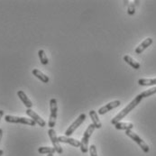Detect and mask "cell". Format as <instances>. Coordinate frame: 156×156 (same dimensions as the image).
I'll list each match as a JSON object with an SVG mask.
<instances>
[{
	"mask_svg": "<svg viewBox=\"0 0 156 156\" xmlns=\"http://www.w3.org/2000/svg\"><path fill=\"white\" fill-rule=\"evenodd\" d=\"M142 99H143V97L141 96V94H139V95H137L135 98H134V99L123 109V110H121V111L119 112L113 119L111 120V124L112 125H115V124H117L118 122H121V120L122 119H124L125 118V116H126L130 112L132 111L134 108H135L138 105H139V103L142 101Z\"/></svg>",
	"mask_w": 156,
	"mask_h": 156,
	"instance_id": "1",
	"label": "cell"
},
{
	"mask_svg": "<svg viewBox=\"0 0 156 156\" xmlns=\"http://www.w3.org/2000/svg\"><path fill=\"white\" fill-rule=\"evenodd\" d=\"M95 129H96L95 126L93 124H90L88 126V128L86 129V131L84 132L83 137H82V139L80 141V147L82 154H87L88 153V151H89V138H90L91 134H93Z\"/></svg>",
	"mask_w": 156,
	"mask_h": 156,
	"instance_id": "2",
	"label": "cell"
},
{
	"mask_svg": "<svg viewBox=\"0 0 156 156\" xmlns=\"http://www.w3.org/2000/svg\"><path fill=\"white\" fill-rule=\"evenodd\" d=\"M5 120L7 123H15V124H23V125H28L31 126H34L36 125V123L31 119V118H27V117H23V116H15V115H5Z\"/></svg>",
	"mask_w": 156,
	"mask_h": 156,
	"instance_id": "3",
	"label": "cell"
},
{
	"mask_svg": "<svg viewBox=\"0 0 156 156\" xmlns=\"http://www.w3.org/2000/svg\"><path fill=\"white\" fill-rule=\"evenodd\" d=\"M50 118H49V126L50 128H53L56 125L57 113H58V104L55 98H51L50 100Z\"/></svg>",
	"mask_w": 156,
	"mask_h": 156,
	"instance_id": "4",
	"label": "cell"
},
{
	"mask_svg": "<svg viewBox=\"0 0 156 156\" xmlns=\"http://www.w3.org/2000/svg\"><path fill=\"white\" fill-rule=\"evenodd\" d=\"M126 134L129 137V138H131L133 141H134L139 146H140V148L143 150V152L144 153H149V151H150V148H149V146H148V144L138 135V134H136L135 133H134L132 130H126Z\"/></svg>",
	"mask_w": 156,
	"mask_h": 156,
	"instance_id": "5",
	"label": "cell"
},
{
	"mask_svg": "<svg viewBox=\"0 0 156 156\" xmlns=\"http://www.w3.org/2000/svg\"><path fill=\"white\" fill-rule=\"evenodd\" d=\"M86 115L85 114H80V115H79V117L68 127V129L66 130V132H65V136H68V137H70L71 136V134H73L81 125H82V123L86 120Z\"/></svg>",
	"mask_w": 156,
	"mask_h": 156,
	"instance_id": "6",
	"label": "cell"
},
{
	"mask_svg": "<svg viewBox=\"0 0 156 156\" xmlns=\"http://www.w3.org/2000/svg\"><path fill=\"white\" fill-rule=\"evenodd\" d=\"M48 134H49V137H50V140L51 141V144L53 145V148L55 149V151L57 152V154H62L63 153V150H62V147L61 146L60 144V142L58 140V137L56 135V132L53 128H50L48 130Z\"/></svg>",
	"mask_w": 156,
	"mask_h": 156,
	"instance_id": "7",
	"label": "cell"
},
{
	"mask_svg": "<svg viewBox=\"0 0 156 156\" xmlns=\"http://www.w3.org/2000/svg\"><path fill=\"white\" fill-rule=\"evenodd\" d=\"M26 115L31 118V119H33L37 125H39L41 127H44L45 126H46V122H45L44 120L36 113V112H34V110H32L31 108L30 109H26Z\"/></svg>",
	"mask_w": 156,
	"mask_h": 156,
	"instance_id": "8",
	"label": "cell"
},
{
	"mask_svg": "<svg viewBox=\"0 0 156 156\" xmlns=\"http://www.w3.org/2000/svg\"><path fill=\"white\" fill-rule=\"evenodd\" d=\"M120 105H121L120 100H115V101L109 102V103H108L107 105H105L104 107L100 108L98 109V115H105L106 113H108V112H109L110 110H112V109H114V108L119 107Z\"/></svg>",
	"mask_w": 156,
	"mask_h": 156,
	"instance_id": "9",
	"label": "cell"
},
{
	"mask_svg": "<svg viewBox=\"0 0 156 156\" xmlns=\"http://www.w3.org/2000/svg\"><path fill=\"white\" fill-rule=\"evenodd\" d=\"M58 140L60 143H64V144H70L74 147H80V142L74 139V138H71V137H68V136H59L58 137Z\"/></svg>",
	"mask_w": 156,
	"mask_h": 156,
	"instance_id": "10",
	"label": "cell"
},
{
	"mask_svg": "<svg viewBox=\"0 0 156 156\" xmlns=\"http://www.w3.org/2000/svg\"><path fill=\"white\" fill-rule=\"evenodd\" d=\"M154 40L152 38H146L145 40H144V42H142L140 44L138 45L136 48H135V53L136 54H141L147 47H149L150 45L153 44Z\"/></svg>",
	"mask_w": 156,
	"mask_h": 156,
	"instance_id": "11",
	"label": "cell"
},
{
	"mask_svg": "<svg viewBox=\"0 0 156 156\" xmlns=\"http://www.w3.org/2000/svg\"><path fill=\"white\" fill-rule=\"evenodd\" d=\"M17 96L20 98V100L23 102V104L26 107L27 109H30L33 107V103L32 101L29 99V98L26 96V94L23 91V90H18L17 91Z\"/></svg>",
	"mask_w": 156,
	"mask_h": 156,
	"instance_id": "12",
	"label": "cell"
},
{
	"mask_svg": "<svg viewBox=\"0 0 156 156\" xmlns=\"http://www.w3.org/2000/svg\"><path fill=\"white\" fill-rule=\"evenodd\" d=\"M89 116H90V118L92 120V124L95 126L96 128L99 129V128L102 127V124H101V122H100V120L98 118V115L97 112L95 110H90L89 111Z\"/></svg>",
	"mask_w": 156,
	"mask_h": 156,
	"instance_id": "13",
	"label": "cell"
},
{
	"mask_svg": "<svg viewBox=\"0 0 156 156\" xmlns=\"http://www.w3.org/2000/svg\"><path fill=\"white\" fill-rule=\"evenodd\" d=\"M33 75L35 76L38 80H40L43 83H48L50 81V78L48 76H46L44 73H43L41 70L37 69H34L32 71Z\"/></svg>",
	"mask_w": 156,
	"mask_h": 156,
	"instance_id": "14",
	"label": "cell"
},
{
	"mask_svg": "<svg viewBox=\"0 0 156 156\" xmlns=\"http://www.w3.org/2000/svg\"><path fill=\"white\" fill-rule=\"evenodd\" d=\"M125 5H127V14L129 16H133L135 13V6L139 5L140 1L138 0H134L133 2H129V1H124Z\"/></svg>",
	"mask_w": 156,
	"mask_h": 156,
	"instance_id": "15",
	"label": "cell"
},
{
	"mask_svg": "<svg viewBox=\"0 0 156 156\" xmlns=\"http://www.w3.org/2000/svg\"><path fill=\"white\" fill-rule=\"evenodd\" d=\"M123 59H124V61H125L127 64H129L131 67L134 68V69H140V67H141L140 63H139L138 62H136L135 60H134V59H133L131 56H129V55H125Z\"/></svg>",
	"mask_w": 156,
	"mask_h": 156,
	"instance_id": "16",
	"label": "cell"
},
{
	"mask_svg": "<svg viewBox=\"0 0 156 156\" xmlns=\"http://www.w3.org/2000/svg\"><path fill=\"white\" fill-rule=\"evenodd\" d=\"M134 127V125L132 123H124V122H118L115 125V128L117 130H132Z\"/></svg>",
	"mask_w": 156,
	"mask_h": 156,
	"instance_id": "17",
	"label": "cell"
},
{
	"mask_svg": "<svg viewBox=\"0 0 156 156\" xmlns=\"http://www.w3.org/2000/svg\"><path fill=\"white\" fill-rule=\"evenodd\" d=\"M140 86H153L156 85V79H140L138 80Z\"/></svg>",
	"mask_w": 156,
	"mask_h": 156,
	"instance_id": "18",
	"label": "cell"
},
{
	"mask_svg": "<svg viewBox=\"0 0 156 156\" xmlns=\"http://www.w3.org/2000/svg\"><path fill=\"white\" fill-rule=\"evenodd\" d=\"M38 152L41 154H53L56 151L53 147H50V146H42L38 148Z\"/></svg>",
	"mask_w": 156,
	"mask_h": 156,
	"instance_id": "19",
	"label": "cell"
},
{
	"mask_svg": "<svg viewBox=\"0 0 156 156\" xmlns=\"http://www.w3.org/2000/svg\"><path fill=\"white\" fill-rule=\"evenodd\" d=\"M38 55H39V58H40V62L42 64L44 65H47L49 63V60H48V57L46 56L45 54V51L44 50H40L38 51Z\"/></svg>",
	"mask_w": 156,
	"mask_h": 156,
	"instance_id": "20",
	"label": "cell"
},
{
	"mask_svg": "<svg viewBox=\"0 0 156 156\" xmlns=\"http://www.w3.org/2000/svg\"><path fill=\"white\" fill-rule=\"evenodd\" d=\"M155 93H156V87H154V88H152V89L144 90V92H142V93H141V96L143 97V98H148V97H150V96H152V95H154Z\"/></svg>",
	"mask_w": 156,
	"mask_h": 156,
	"instance_id": "21",
	"label": "cell"
},
{
	"mask_svg": "<svg viewBox=\"0 0 156 156\" xmlns=\"http://www.w3.org/2000/svg\"><path fill=\"white\" fill-rule=\"evenodd\" d=\"M89 153H90V156H98L96 145H94V144L90 145V147H89Z\"/></svg>",
	"mask_w": 156,
	"mask_h": 156,
	"instance_id": "22",
	"label": "cell"
},
{
	"mask_svg": "<svg viewBox=\"0 0 156 156\" xmlns=\"http://www.w3.org/2000/svg\"><path fill=\"white\" fill-rule=\"evenodd\" d=\"M2 137H3V130L0 128V143H1V139H2Z\"/></svg>",
	"mask_w": 156,
	"mask_h": 156,
	"instance_id": "23",
	"label": "cell"
},
{
	"mask_svg": "<svg viewBox=\"0 0 156 156\" xmlns=\"http://www.w3.org/2000/svg\"><path fill=\"white\" fill-rule=\"evenodd\" d=\"M3 115H4V111L3 110H0V120H1V118H2Z\"/></svg>",
	"mask_w": 156,
	"mask_h": 156,
	"instance_id": "24",
	"label": "cell"
},
{
	"mask_svg": "<svg viewBox=\"0 0 156 156\" xmlns=\"http://www.w3.org/2000/svg\"><path fill=\"white\" fill-rule=\"evenodd\" d=\"M4 154V151L3 150H0V156H2Z\"/></svg>",
	"mask_w": 156,
	"mask_h": 156,
	"instance_id": "25",
	"label": "cell"
},
{
	"mask_svg": "<svg viewBox=\"0 0 156 156\" xmlns=\"http://www.w3.org/2000/svg\"><path fill=\"white\" fill-rule=\"evenodd\" d=\"M47 156H53V154H48Z\"/></svg>",
	"mask_w": 156,
	"mask_h": 156,
	"instance_id": "26",
	"label": "cell"
}]
</instances>
